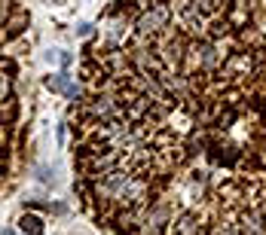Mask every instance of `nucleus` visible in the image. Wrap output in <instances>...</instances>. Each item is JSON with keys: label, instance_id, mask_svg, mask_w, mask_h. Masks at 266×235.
<instances>
[{"label": "nucleus", "instance_id": "11", "mask_svg": "<svg viewBox=\"0 0 266 235\" xmlns=\"http://www.w3.org/2000/svg\"><path fill=\"white\" fill-rule=\"evenodd\" d=\"M55 4H64V0H55Z\"/></svg>", "mask_w": 266, "mask_h": 235}, {"label": "nucleus", "instance_id": "6", "mask_svg": "<svg viewBox=\"0 0 266 235\" xmlns=\"http://www.w3.org/2000/svg\"><path fill=\"white\" fill-rule=\"evenodd\" d=\"M70 86V73H55V76H46V89H52V92H64Z\"/></svg>", "mask_w": 266, "mask_h": 235}, {"label": "nucleus", "instance_id": "3", "mask_svg": "<svg viewBox=\"0 0 266 235\" xmlns=\"http://www.w3.org/2000/svg\"><path fill=\"white\" fill-rule=\"evenodd\" d=\"M28 22H31V16H28V10H22V7H13L10 13H7V19H4V43H13V40H19V37L28 31Z\"/></svg>", "mask_w": 266, "mask_h": 235}, {"label": "nucleus", "instance_id": "4", "mask_svg": "<svg viewBox=\"0 0 266 235\" xmlns=\"http://www.w3.org/2000/svg\"><path fill=\"white\" fill-rule=\"evenodd\" d=\"M202 217H199V211H184L181 217H178V223H174V229L168 232V235H199L202 232Z\"/></svg>", "mask_w": 266, "mask_h": 235}, {"label": "nucleus", "instance_id": "7", "mask_svg": "<svg viewBox=\"0 0 266 235\" xmlns=\"http://www.w3.org/2000/svg\"><path fill=\"white\" fill-rule=\"evenodd\" d=\"M0 73H7L10 80H13V76L19 73V64H16L13 58H7V55H0Z\"/></svg>", "mask_w": 266, "mask_h": 235}, {"label": "nucleus", "instance_id": "2", "mask_svg": "<svg viewBox=\"0 0 266 235\" xmlns=\"http://www.w3.org/2000/svg\"><path fill=\"white\" fill-rule=\"evenodd\" d=\"M168 19H171V10L165 4H156L150 13H144L138 22H135V31L141 40H150V43H156L159 40V34L168 28Z\"/></svg>", "mask_w": 266, "mask_h": 235}, {"label": "nucleus", "instance_id": "5", "mask_svg": "<svg viewBox=\"0 0 266 235\" xmlns=\"http://www.w3.org/2000/svg\"><path fill=\"white\" fill-rule=\"evenodd\" d=\"M19 226L25 229V235H43V220L37 217V214H22Z\"/></svg>", "mask_w": 266, "mask_h": 235}, {"label": "nucleus", "instance_id": "1", "mask_svg": "<svg viewBox=\"0 0 266 235\" xmlns=\"http://www.w3.org/2000/svg\"><path fill=\"white\" fill-rule=\"evenodd\" d=\"M257 70V58L251 49H236V52H226L220 58V73L223 76V86L226 83H239V80H251Z\"/></svg>", "mask_w": 266, "mask_h": 235}, {"label": "nucleus", "instance_id": "9", "mask_svg": "<svg viewBox=\"0 0 266 235\" xmlns=\"http://www.w3.org/2000/svg\"><path fill=\"white\" fill-rule=\"evenodd\" d=\"M0 235H13V229H0Z\"/></svg>", "mask_w": 266, "mask_h": 235}, {"label": "nucleus", "instance_id": "8", "mask_svg": "<svg viewBox=\"0 0 266 235\" xmlns=\"http://www.w3.org/2000/svg\"><path fill=\"white\" fill-rule=\"evenodd\" d=\"M4 101H10V76L0 73V104Z\"/></svg>", "mask_w": 266, "mask_h": 235}, {"label": "nucleus", "instance_id": "10", "mask_svg": "<svg viewBox=\"0 0 266 235\" xmlns=\"http://www.w3.org/2000/svg\"><path fill=\"white\" fill-rule=\"evenodd\" d=\"M156 4H168V0H156Z\"/></svg>", "mask_w": 266, "mask_h": 235}]
</instances>
